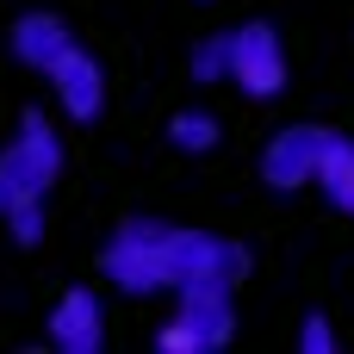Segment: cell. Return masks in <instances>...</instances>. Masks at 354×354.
<instances>
[{"mask_svg":"<svg viewBox=\"0 0 354 354\" xmlns=\"http://www.w3.org/2000/svg\"><path fill=\"white\" fill-rule=\"evenodd\" d=\"M106 280L131 299L143 292H180L187 280H243L249 274V249L243 243H224L212 230H174V224H156V218H124L100 255Z\"/></svg>","mask_w":354,"mask_h":354,"instance_id":"6da1fadb","label":"cell"},{"mask_svg":"<svg viewBox=\"0 0 354 354\" xmlns=\"http://www.w3.org/2000/svg\"><path fill=\"white\" fill-rule=\"evenodd\" d=\"M56 168H62V137L50 131V118L37 106L19 112V137L0 149V193L6 199H44Z\"/></svg>","mask_w":354,"mask_h":354,"instance_id":"7a4b0ae2","label":"cell"},{"mask_svg":"<svg viewBox=\"0 0 354 354\" xmlns=\"http://www.w3.org/2000/svg\"><path fill=\"white\" fill-rule=\"evenodd\" d=\"M230 81L249 100H274L286 87V44L274 25H243L230 31Z\"/></svg>","mask_w":354,"mask_h":354,"instance_id":"3957f363","label":"cell"},{"mask_svg":"<svg viewBox=\"0 0 354 354\" xmlns=\"http://www.w3.org/2000/svg\"><path fill=\"white\" fill-rule=\"evenodd\" d=\"M324 143H330V131H317V124H286V131H274L268 149H261V180L280 187V193H292V187H317Z\"/></svg>","mask_w":354,"mask_h":354,"instance_id":"277c9868","label":"cell"},{"mask_svg":"<svg viewBox=\"0 0 354 354\" xmlns=\"http://www.w3.org/2000/svg\"><path fill=\"white\" fill-rule=\"evenodd\" d=\"M44 336H50V348H62V354H100L106 348V305L93 299V286H68L56 299Z\"/></svg>","mask_w":354,"mask_h":354,"instance_id":"5b68a950","label":"cell"},{"mask_svg":"<svg viewBox=\"0 0 354 354\" xmlns=\"http://www.w3.org/2000/svg\"><path fill=\"white\" fill-rule=\"evenodd\" d=\"M50 87H56V100H62V112H68L75 124H93V118L106 112V68H100L81 44H68V50L56 56Z\"/></svg>","mask_w":354,"mask_h":354,"instance_id":"8992f818","label":"cell"},{"mask_svg":"<svg viewBox=\"0 0 354 354\" xmlns=\"http://www.w3.org/2000/svg\"><path fill=\"white\" fill-rule=\"evenodd\" d=\"M174 317L199 336V348H205V354H218L230 336H236V317H230V280H187Z\"/></svg>","mask_w":354,"mask_h":354,"instance_id":"52a82bcc","label":"cell"},{"mask_svg":"<svg viewBox=\"0 0 354 354\" xmlns=\"http://www.w3.org/2000/svg\"><path fill=\"white\" fill-rule=\"evenodd\" d=\"M75 37H68V25L56 19V12H19L12 19V56L25 62V68H56V56L68 50Z\"/></svg>","mask_w":354,"mask_h":354,"instance_id":"ba28073f","label":"cell"},{"mask_svg":"<svg viewBox=\"0 0 354 354\" xmlns=\"http://www.w3.org/2000/svg\"><path fill=\"white\" fill-rule=\"evenodd\" d=\"M317 187H324V199H330L336 212H348V218H354V143H348V137H336V131H330V143H324Z\"/></svg>","mask_w":354,"mask_h":354,"instance_id":"9c48e42d","label":"cell"},{"mask_svg":"<svg viewBox=\"0 0 354 354\" xmlns=\"http://www.w3.org/2000/svg\"><path fill=\"white\" fill-rule=\"evenodd\" d=\"M218 118L212 112H199V106H187V112H174L168 118V143L180 149V156H205V149H218Z\"/></svg>","mask_w":354,"mask_h":354,"instance_id":"30bf717a","label":"cell"},{"mask_svg":"<svg viewBox=\"0 0 354 354\" xmlns=\"http://www.w3.org/2000/svg\"><path fill=\"white\" fill-rule=\"evenodd\" d=\"M6 230H12L19 249L44 243V199H12V205H6Z\"/></svg>","mask_w":354,"mask_h":354,"instance_id":"8fae6325","label":"cell"},{"mask_svg":"<svg viewBox=\"0 0 354 354\" xmlns=\"http://www.w3.org/2000/svg\"><path fill=\"white\" fill-rule=\"evenodd\" d=\"M193 81H230V31L193 50Z\"/></svg>","mask_w":354,"mask_h":354,"instance_id":"7c38bea8","label":"cell"},{"mask_svg":"<svg viewBox=\"0 0 354 354\" xmlns=\"http://www.w3.org/2000/svg\"><path fill=\"white\" fill-rule=\"evenodd\" d=\"M156 348H162V354H205V348H199V336H193V330H187L180 317L156 330Z\"/></svg>","mask_w":354,"mask_h":354,"instance_id":"4fadbf2b","label":"cell"},{"mask_svg":"<svg viewBox=\"0 0 354 354\" xmlns=\"http://www.w3.org/2000/svg\"><path fill=\"white\" fill-rule=\"evenodd\" d=\"M299 348H305V354H330V348H336V330H330V317H305V330H299Z\"/></svg>","mask_w":354,"mask_h":354,"instance_id":"5bb4252c","label":"cell"},{"mask_svg":"<svg viewBox=\"0 0 354 354\" xmlns=\"http://www.w3.org/2000/svg\"><path fill=\"white\" fill-rule=\"evenodd\" d=\"M6 205H12V199H6V193H0V218H6Z\"/></svg>","mask_w":354,"mask_h":354,"instance_id":"9a60e30c","label":"cell"}]
</instances>
